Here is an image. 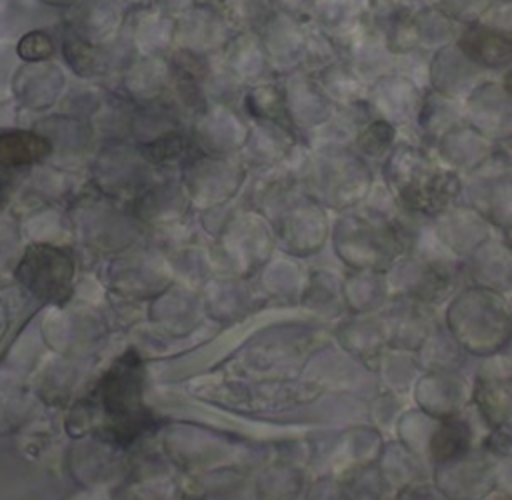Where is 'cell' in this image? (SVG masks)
I'll use <instances>...</instances> for the list:
<instances>
[{
    "label": "cell",
    "instance_id": "6da1fadb",
    "mask_svg": "<svg viewBox=\"0 0 512 500\" xmlns=\"http://www.w3.org/2000/svg\"><path fill=\"white\" fill-rule=\"evenodd\" d=\"M102 410L108 418L106 432L118 442H130L148 418L142 406V366L134 352L120 358L100 386Z\"/></svg>",
    "mask_w": 512,
    "mask_h": 500
},
{
    "label": "cell",
    "instance_id": "7a4b0ae2",
    "mask_svg": "<svg viewBox=\"0 0 512 500\" xmlns=\"http://www.w3.org/2000/svg\"><path fill=\"white\" fill-rule=\"evenodd\" d=\"M16 276L36 298L46 302H64L72 290L74 264L60 248L34 244L26 250Z\"/></svg>",
    "mask_w": 512,
    "mask_h": 500
},
{
    "label": "cell",
    "instance_id": "3957f363",
    "mask_svg": "<svg viewBox=\"0 0 512 500\" xmlns=\"http://www.w3.org/2000/svg\"><path fill=\"white\" fill-rule=\"evenodd\" d=\"M50 142L30 130L0 132V166L22 168L44 160L50 154Z\"/></svg>",
    "mask_w": 512,
    "mask_h": 500
},
{
    "label": "cell",
    "instance_id": "277c9868",
    "mask_svg": "<svg viewBox=\"0 0 512 500\" xmlns=\"http://www.w3.org/2000/svg\"><path fill=\"white\" fill-rule=\"evenodd\" d=\"M464 50L484 66H504L510 60V42L506 36H500L482 26L470 28L462 36Z\"/></svg>",
    "mask_w": 512,
    "mask_h": 500
},
{
    "label": "cell",
    "instance_id": "5b68a950",
    "mask_svg": "<svg viewBox=\"0 0 512 500\" xmlns=\"http://www.w3.org/2000/svg\"><path fill=\"white\" fill-rule=\"evenodd\" d=\"M54 54V44L52 38L44 32H28L24 38H20L18 42V56L26 62H38V60H46Z\"/></svg>",
    "mask_w": 512,
    "mask_h": 500
},
{
    "label": "cell",
    "instance_id": "8992f818",
    "mask_svg": "<svg viewBox=\"0 0 512 500\" xmlns=\"http://www.w3.org/2000/svg\"><path fill=\"white\" fill-rule=\"evenodd\" d=\"M2 176V174H0ZM0 192H2V180H0Z\"/></svg>",
    "mask_w": 512,
    "mask_h": 500
}]
</instances>
